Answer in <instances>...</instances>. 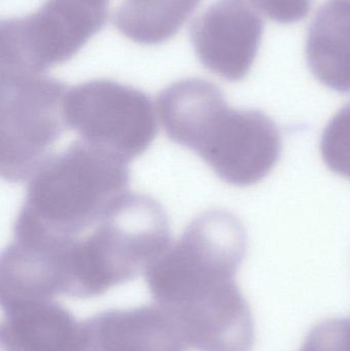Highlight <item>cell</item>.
Returning <instances> with one entry per match:
<instances>
[{"label":"cell","instance_id":"9a60e30c","mask_svg":"<svg viewBox=\"0 0 350 351\" xmlns=\"http://www.w3.org/2000/svg\"><path fill=\"white\" fill-rule=\"evenodd\" d=\"M251 2L271 20L285 25L303 20L312 4V0H251Z\"/></svg>","mask_w":350,"mask_h":351},{"label":"cell","instance_id":"ba28073f","mask_svg":"<svg viewBox=\"0 0 350 351\" xmlns=\"http://www.w3.org/2000/svg\"><path fill=\"white\" fill-rule=\"evenodd\" d=\"M264 21L251 0H217L191 25L203 67L228 82L244 80L256 59Z\"/></svg>","mask_w":350,"mask_h":351},{"label":"cell","instance_id":"8992f818","mask_svg":"<svg viewBox=\"0 0 350 351\" xmlns=\"http://www.w3.org/2000/svg\"><path fill=\"white\" fill-rule=\"evenodd\" d=\"M108 3L95 0H45L26 16L0 25L1 74H42L65 63L106 24Z\"/></svg>","mask_w":350,"mask_h":351},{"label":"cell","instance_id":"8fae6325","mask_svg":"<svg viewBox=\"0 0 350 351\" xmlns=\"http://www.w3.org/2000/svg\"><path fill=\"white\" fill-rule=\"evenodd\" d=\"M305 53L321 84L350 94V0H328L318 8L308 28Z\"/></svg>","mask_w":350,"mask_h":351},{"label":"cell","instance_id":"9c48e42d","mask_svg":"<svg viewBox=\"0 0 350 351\" xmlns=\"http://www.w3.org/2000/svg\"><path fill=\"white\" fill-rule=\"evenodd\" d=\"M86 351H187L174 315L162 305L111 309L84 323Z\"/></svg>","mask_w":350,"mask_h":351},{"label":"cell","instance_id":"4fadbf2b","mask_svg":"<svg viewBox=\"0 0 350 351\" xmlns=\"http://www.w3.org/2000/svg\"><path fill=\"white\" fill-rule=\"evenodd\" d=\"M321 154L329 170L350 180V103L343 106L325 128Z\"/></svg>","mask_w":350,"mask_h":351},{"label":"cell","instance_id":"3957f363","mask_svg":"<svg viewBox=\"0 0 350 351\" xmlns=\"http://www.w3.org/2000/svg\"><path fill=\"white\" fill-rule=\"evenodd\" d=\"M247 249L246 229L234 215L208 210L146 268V284L155 303L172 313L207 302L238 287Z\"/></svg>","mask_w":350,"mask_h":351},{"label":"cell","instance_id":"52a82bcc","mask_svg":"<svg viewBox=\"0 0 350 351\" xmlns=\"http://www.w3.org/2000/svg\"><path fill=\"white\" fill-rule=\"evenodd\" d=\"M64 113L68 129L79 139L129 162L145 154L158 134L151 99L110 80L68 88Z\"/></svg>","mask_w":350,"mask_h":351},{"label":"cell","instance_id":"6da1fadb","mask_svg":"<svg viewBox=\"0 0 350 351\" xmlns=\"http://www.w3.org/2000/svg\"><path fill=\"white\" fill-rule=\"evenodd\" d=\"M160 123L171 141L197 154L216 175L238 187L254 185L281 158V132L255 109H234L213 82L185 78L158 95Z\"/></svg>","mask_w":350,"mask_h":351},{"label":"cell","instance_id":"7c38bea8","mask_svg":"<svg viewBox=\"0 0 350 351\" xmlns=\"http://www.w3.org/2000/svg\"><path fill=\"white\" fill-rule=\"evenodd\" d=\"M201 0H123L115 10L117 30L133 43L160 45L182 28Z\"/></svg>","mask_w":350,"mask_h":351},{"label":"cell","instance_id":"277c9868","mask_svg":"<svg viewBox=\"0 0 350 351\" xmlns=\"http://www.w3.org/2000/svg\"><path fill=\"white\" fill-rule=\"evenodd\" d=\"M171 245L168 215L145 194L125 192L71 247L75 298L133 280Z\"/></svg>","mask_w":350,"mask_h":351},{"label":"cell","instance_id":"7a4b0ae2","mask_svg":"<svg viewBox=\"0 0 350 351\" xmlns=\"http://www.w3.org/2000/svg\"><path fill=\"white\" fill-rule=\"evenodd\" d=\"M129 183V162L76 140L31 176L14 232L79 239L127 192Z\"/></svg>","mask_w":350,"mask_h":351},{"label":"cell","instance_id":"2e32d148","mask_svg":"<svg viewBox=\"0 0 350 351\" xmlns=\"http://www.w3.org/2000/svg\"><path fill=\"white\" fill-rule=\"evenodd\" d=\"M95 1L103 2V3H108L109 0H95Z\"/></svg>","mask_w":350,"mask_h":351},{"label":"cell","instance_id":"5b68a950","mask_svg":"<svg viewBox=\"0 0 350 351\" xmlns=\"http://www.w3.org/2000/svg\"><path fill=\"white\" fill-rule=\"evenodd\" d=\"M68 88L42 74H1L0 170L4 181L31 178L67 131Z\"/></svg>","mask_w":350,"mask_h":351},{"label":"cell","instance_id":"30bf717a","mask_svg":"<svg viewBox=\"0 0 350 351\" xmlns=\"http://www.w3.org/2000/svg\"><path fill=\"white\" fill-rule=\"evenodd\" d=\"M2 351H86L84 323L55 300L2 309Z\"/></svg>","mask_w":350,"mask_h":351},{"label":"cell","instance_id":"5bb4252c","mask_svg":"<svg viewBox=\"0 0 350 351\" xmlns=\"http://www.w3.org/2000/svg\"><path fill=\"white\" fill-rule=\"evenodd\" d=\"M299 351H350V317L321 322L310 330Z\"/></svg>","mask_w":350,"mask_h":351}]
</instances>
